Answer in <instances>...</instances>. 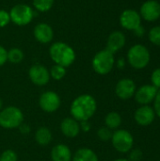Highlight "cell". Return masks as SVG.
Masks as SVG:
<instances>
[{
    "instance_id": "obj_1",
    "label": "cell",
    "mask_w": 160,
    "mask_h": 161,
    "mask_svg": "<svg viewBox=\"0 0 160 161\" xmlns=\"http://www.w3.org/2000/svg\"><path fill=\"white\" fill-rule=\"evenodd\" d=\"M97 110V102L93 96L88 93L81 94L74 99L70 107L71 116L76 121H90Z\"/></svg>"
},
{
    "instance_id": "obj_2",
    "label": "cell",
    "mask_w": 160,
    "mask_h": 161,
    "mask_svg": "<svg viewBox=\"0 0 160 161\" xmlns=\"http://www.w3.org/2000/svg\"><path fill=\"white\" fill-rule=\"evenodd\" d=\"M49 54L52 60L60 66L69 67L75 60V53L74 49L65 42H58L51 45Z\"/></svg>"
},
{
    "instance_id": "obj_3",
    "label": "cell",
    "mask_w": 160,
    "mask_h": 161,
    "mask_svg": "<svg viewBox=\"0 0 160 161\" xmlns=\"http://www.w3.org/2000/svg\"><path fill=\"white\" fill-rule=\"evenodd\" d=\"M151 55L148 48L141 43L130 47L127 52V60L131 67L137 70L144 69L150 62Z\"/></svg>"
},
{
    "instance_id": "obj_4",
    "label": "cell",
    "mask_w": 160,
    "mask_h": 161,
    "mask_svg": "<svg viewBox=\"0 0 160 161\" xmlns=\"http://www.w3.org/2000/svg\"><path fill=\"white\" fill-rule=\"evenodd\" d=\"M24 123L23 111L14 106L4 108L0 110V126L5 129L18 128Z\"/></svg>"
},
{
    "instance_id": "obj_5",
    "label": "cell",
    "mask_w": 160,
    "mask_h": 161,
    "mask_svg": "<svg viewBox=\"0 0 160 161\" xmlns=\"http://www.w3.org/2000/svg\"><path fill=\"white\" fill-rule=\"evenodd\" d=\"M115 64L114 54L107 49L99 51L92 58L91 65L94 72L98 75H105L109 74Z\"/></svg>"
},
{
    "instance_id": "obj_6",
    "label": "cell",
    "mask_w": 160,
    "mask_h": 161,
    "mask_svg": "<svg viewBox=\"0 0 160 161\" xmlns=\"http://www.w3.org/2000/svg\"><path fill=\"white\" fill-rule=\"evenodd\" d=\"M110 141L114 149L122 154L129 153L134 145L133 135L125 129H117L114 131Z\"/></svg>"
},
{
    "instance_id": "obj_7",
    "label": "cell",
    "mask_w": 160,
    "mask_h": 161,
    "mask_svg": "<svg viewBox=\"0 0 160 161\" xmlns=\"http://www.w3.org/2000/svg\"><path fill=\"white\" fill-rule=\"evenodd\" d=\"M33 10L28 5L18 4L15 5L9 12L10 20L17 25H28L33 19Z\"/></svg>"
},
{
    "instance_id": "obj_8",
    "label": "cell",
    "mask_w": 160,
    "mask_h": 161,
    "mask_svg": "<svg viewBox=\"0 0 160 161\" xmlns=\"http://www.w3.org/2000/svg\"><path fill=\"white\" fill-rule=\"evenodd\" d=\"M61 105L59 95L53 91H46L42 92L39 98V106L44 112L53 113L57 111Z\"/></svg>"
},
{
    "instance_id": "obj_9",
    "label": "cell",
    "mask_w": 160,
    "mask_h": 161,
    "mask_svg": "<svg viewBox=\"0 0 160 161\" xmlns=\"http://www.w3.org/2000/svg\"><path fill=\"white\" fill-rule=\"evenodd\" d=\"M28 76L31 82L37 86L46 85L51 78L49 71L41 64L32 65L28 70Z\"/></svg>"
},
{
    "instance_id": "obj_10",
    "label": "cell",
    "mask_w": 160,
    "mask_h": 161,
    "mask_svg": "<svg viewBox=\"0 0 160 161\" xmlns=\"http://www.w3.org/2000/svg\"><path fill=\"white\" fill-rule=\"evenodd\" d=\"M136 91V83L130 78H123L119 80L115 87V93L122 100H127L132 98L135 95Z\"/></svg>"
},
{
    "instance_id": "obj_11",
    "label": "cell",
    "mask_w": 160,
    "mask_h": 161,
    "mask_svg": "<svg viewBox=\"0 0 160 161\" xmlns=\"http://www.w3.org/2000/svg\"><path fill=\"white\" fill-rule=\"evenodd\" d=\"M140 15L147 22H155L160 18V4L156 0L145 1L140 10Z\"/></svg>"
},
{
    "instance_id": "obj_12",
    "label": "cell",
    "mask_w": 160,
    "mask_h": 161,
    "mask_svg": "<svg viewBox=\"0 0 160 161\" xmlns=\"http://www.w3.org/2000/svg\"><path fill=\"white\" fill-rule=\"evenodd\" d=\"M120 24L127 30H135L141 25V17L140 13L134 9H125L120 16Z\"/></svg>"
},
{
    "instance_id": "obj_13",
    "label": "cell",
    "mask_w": 160,
    "mask_h": 161,
    "mask_svg": "<svg viewBox=\"0 0 160 161\" xmlns=\"http://www.w3.org/2000/svg\"><path fill=\"white\" fill-rule=\"evenodd\" d=\"M157 91L158 90L153 85H143L136 91L134 96L138 104L145 106L154 102Z\"/></svg>"
},
{
    "instance_id": "obj_14",
    "label": "cell",
    "mask_w": 160,
    "mask_h": 161,
    "mask_svg": "<svg viewBox=\"0 0 160 161\" xmlns=\"http://www.w3.org/2000/svg\"><path fill=\"white\" fill-rule=\"evenodd\" d=\"M156 118V112L152 107L149 105L140 107L134 114V119L136 123L141 126L150 125Z\"/></svg>"
},
{
    "instance_id": "obj_15",
    "label": "cell",
    "mask_w": 160,
    "mask_h": 161,
    "mask_svg": "<svg viewBox=\"0 0 160 161\" xmlns=\"http://www.w3.org/2000/svg\"><path fill=\"white\" fill-rule=\"evenodd\" d=\"M60 130L62 134L70 139H74L79 135L81 132L79 122L73 117H67L60 123Z\"/></svg>"
},
{
    "instance_id": "obj_16",
    "label": "cell",
    "mask_w": 160,
    "mask_h": 161,
    "mask_svg": "<svg viewBox=\"0 0 160 161\" xmlns=\"http://www.w3.org/2000/svg\"><path fill=\"white\" fill-rule=\"evenodd\" d=\"M125 42V36L122 31H113L108 38L106 49L111 52L112 54H115L124 46Z\"/></svg>"
},
{
    "instance_id": "obj_17",
    "label": "cell",
    "mask_w": 160,
    "mask_h": 161,
    "mask_svg": "<svg viewBox=\"0 0 160 161\" xmlns=\"http://www.w3.org/2000/svg\"><path fill=\"white\" fill-rule=\"evenodd\" d=\"M34 37L41 43H49L53 40L54 31L49 25L41 23L35 26Z\"/></svg>"
},
{
    "instance_id": "obj_18",
    "label": "cell",
    "mask_w": 160,
    "mask_h": 161,
    "mask_svg": "<svg viewBox=\"0 0 160 161\" xmlns=\"http://www.w3.org/2000/svg\"><path fill=\"white\" fill-rule=\"evenodd\" d=\"M72 157L73 154L71 149L63 143L55 145L51 150L52 161H72Z\"/></svg>"
},
{
    "instance_id": "obj_19",
    "label": "cell",
    "mask_w": 160,
    "mask_h": 161,
    "mask_svg": "<svg viewBox=\"0 0 160 161\" xmlns=\"http://www.w3.org/2000/svg\"><path fill=\"white\" fill-rule=\"evenodd\" d=\"M72 161H99L96 153L90 148H79L72 157Z\"/></svg>"
},
{
    "instance_id": "obj_20",
    "label": "cell",
    "mask_w": 160,
    "mask_h": 161,
    "mask_svg": "<svg viewBox=\"0 0 160 161\" xmlns=\"http://www.w3.org/2000/svg\"><path fill=\"white\" fill-rule=\"evenodd\" d=\"M53 136L52 132L49 128L45 126H41L37 129L35 132V141L41 146H46L52 142Z\"/></svg>"
},
{
    "instance_id": "obj_21",
    "label": "cell",
    "mask_w": 160,
    "mask_h": 161,
    "mask_svg": "<svg viewBox=\"0 0 160 161\" xmlns=\"http://www.w3.org/2000/svg\"><path fill=\"white\" fill-rule=\"evenodd\" d=\"M105 125L110 130H117L122 125V117L116 111H111L105 117Z\"/></svg>"
},
{
    "instance_id": "obj_22",
    "label": "cell",
    "mask_w": 160,
    "mask_h": 161,
    "mask_svg": "<svg viewBox=\"0 0 160 161\" xmlns=\"http://www.w3.org/2000/svg\"><path fill=\"white\" fill-rule=\"evenodd\" d=\"M24 59V53L19 48H11L8 51V60L11 63L17 64Z\"/></svg>"
},
{
    "instance_id": "obj_23",
    "label": "cell",
    "mask_w": 160,
    "mask_h": 161,
    "mask_svg": "<svg viewBox=\"0 0 160 161\" xmlns=\"http://www.w3.org/2000/svg\"><path fill=\"white\" fill-rule=\"evenodd\" d=\"M50 77H52L54 80H61L66 75V68L58 64H55L51 70L49 71Z\"/></svg>"
},
{
    "instance_id": "obj_24",
    "label": "cell",
    "mask_w": 160,
    "mask_h": 161,
    "mask_svg": "<svg viewBox=\"0 0 160 161\" xmlns=\"http://www.w3.org/2000/svg\"><path fill=\"white\" fill-rule=\"evenodd\" d=\"M34 7L41 12L48 11L54 5V0H33Z\"/></svg>"
},
{
    "instance_id": "obj_25",
    "label": "cell",
    "mask_w": 160,
    "mask_h": 161,
    "mask_svg": "<svg viewBox=\"0 0 160 161\" xmlns=\"http://www.w3.org/2000/svg\"><path fill=\"white\" fill-rule=\"evenodd\" d=\"M148 37L153 44L160 46V25H156L152 27L148 33Z\"/></svg>"
},
{
    "instance_id": "obj_26",
    "label": "cell",
    "mask_w": 160,
    "mask_h": 161,
    "mask_svg": "<svg viewBox=\"0 0 160 161\" xmlns=\"http://www.w3.org/2000/svg\"><path fill=\"white\" fill-rule=\"evenodd\" d=\"M112 134H113L112 130H110L107 126L101 127L97 131V136H98V138L102 142H108V141H110L111 137H112Z\"/></svg>"
},
{
    "instance_id": "obj_27",
    "label": "cell",
    "mask_w": 160,
    "mask_h": 161,
    "mask_svg": "<svg viewBox=\"0 0 160 161\" xmlns=\"http://www.w3.org/2000/svg\"><path fill=\"white\" fill-rule=\"evenodd\" d=\"M18 160V156L15 151L11 149L5 150L1 155H0V161H17Z\"/></svg>"
},
{
    "instance_id": "obj_28",
    "label": "cell",
    "mask_w": 160,
    "mask_h": 161,
    "mask_svg": "<svg viewBox=\"0 0 160 161\" xmlns=\"http://www.w3.org/2000/svg\"><path fill=\"white\" fill-rule=\"evenodd\" d=\"M151 85H153L157 90H160V68H157L153 71L151 75Z\"/></svg>"
},
{
    "instance_id": "obj_29",
    "label": "cell",
    "mask_w": 160,
    "mask_h": 161,
    "mask_svg": "<svg viewBox=\"0 0 160 161\" xmlns=\"http://www.w3.org/2000/svg\"><path fill=\"white\" fill-rule=\"evenodd\" d=\"M10 22L9 13L4 9L0 10V27H5Z\"/></svg>"
},
{
    "instance_id": "obj_30",
    "label": "cell",
    "mask_w": 160,
    "mask_h": 161,
    "mask_svg": "<svg viewBox=\"0 0 160 161\" xmlns=\"http://www.w3.org/2000/svg\"><path fill=\"white\" fill-rule=\"evenodd\" d=\"M129 161H141L142 158V152L139 149H133L129 152Z\"/></svg>"
},
{
    "instance_id": "obj_31",
    "label": "cell",
    "mask_w": 160,
    "mask_h": 161,
    "mask_svg": "<svg viewBox=\"0 0 160 161\" xmlns=\"http://www.w3.org/2000/svg\"><path fill=\"white\" fill-rule=\"evenodd\" d=\"M153 108L156 112V116H157L160 119V90L157 91V93L154 100V108Z\"/></svg>"
},
{
    "instance_id": "obj_32",
    "label": "cell",
    "mask_w": 160,
    "mask_h": 161,
    "mask_svg": "<svg viewBox=\"0 0 160 161\" xmlns=\"http://www.w3.org/2000/svg\"><path fill=\"white\" fill-rule=\"evenodd\" d=\"M8 61V51L0 45V67Z\"/></svg>"
},
{
    "instance_id": "obj_33",
    "label": "cell",
    "mask_w": 160,
    "mask_h": 161,
    "mask_svg": "<svg viewBox=\"0 0 160 161\" xmlns=\"http://www.w3.org/2000/svg\"><path fill=\"white\" fill-rule=\"evenodd\" d=\"M79 125H80V130L83 131V132H85V133H88V132L91 129V125L90 124L89 121L80 122Z\"/></svg>"
},
{
    "instance_id": "obj_34",
    "label": "cell",
    "mask_w": 160,
    "mask_h": 161,
    "mask_svg": "<svg viewBox=\"0 0 160 161\" xmlns=\"http://www.w3.org/2000/svg\"><path fill=\"white\" fill-rule=\"evenodd\" d=\"M19 131L21 134H24V135H27L30 133V126L27 125V124H25V123H22L20 125H19Z\"/></svg>"
},
{
    "instance_id": "obj_35",
    "label": "cell",
    "mask_w": 160,
    "mask_h": 161,
    "mask_svg": "<svg viewBox=\"0 0 160 161\" xmlns=\"http://www.w3.org/2000/svg\"><path fill=\"white\" fill-rule=\"evenodd\" d=\"M134 31V33H135V35L137 36V37H139V38H142L144 35H145V28H144V26L143 25H139L135 30H133Z\"/></svg>"
},
{
    "instance_id": "obj_36",
    "label": "cell",
    "mask_w": 160,
    "mask_h": 161,
    "mask_svg": "<svg viewBox=\"0 0 160 161\" xmlns=\"http://www.w3.org/2000/svg\"><path fill=\"white\" fill-rule=\"evenodd\" d=\"M124 66H125V60H124V58H119L118 61H117V67L119 69H123Z\"/></svg>"
},
{
    "instance_id": "obj_37",
    "label": "cell",
    "mask_w": 160,
    "mask_h": 161,
    "mask_svg": "<svg viewBox=\"0 0 160 161\" xmlns=\"http://www.w3.org/2000/svg\"><path fill=\"white\" fill-rule=\"evenodd\" d=\"M113 161H129L127 158H117V159H115V160Z\"/></svg>"
},
{
    "instance_id": "obj_38",
    "label": "cell",
    "mask_w": 160,
    "mask_h": 161,
    "mask_svg": "<svg viewBox=\"0 0 160 161\" xmlns=\"http://www.w3.org/2000/svg\"><path fill=\"white\" fill-rule=\"evenodd\" d=\"M3 108V101H2V99L0 98V110Z\"/></svg>"
},
{
    "instance_id": "obj_39",
    "label": "cell",
    "mask_w": 160,
    "mask_h": 161,
    "mask_svg": "<svg viewBox=\"0 0 160 161\" xmlns=\"http://www.w3.org/2000/svg\"><path fill=\"white\" fill-rule=\"evenodd\" d=\"M158 161H160V160H158Z\"/></svg>"
}]
</instances>
